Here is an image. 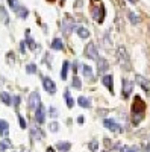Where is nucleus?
Masks as SVG:
<instances>
[{
  "label": "nucleus",
  "instance_id": "obj_1",
  "mask_svg": "<svg viewBox=\"0 0 150 152\" xmlns=\"http://www.w3.org/2000/svg\"><path fill=\"white\" fill-rule=\"evenodd\" d=\"M144 111H146V104L143 102V99L140 96H135L133 104H132V122H133V125H138L143 120Z\"/></svg>",
  "mask_w": 150,
  "mask_h": 152
},
{
  "label": "nucleus",
  "instance_id": "obj_2",
  "mask_svg": "<svg viewBox=\"0 0 150 152\" xmlns=\"http://www.w3.org/2000/svg\"><path fill=\"white\" fill-rule=\"evenodd\" d=\"M117 61H118V64H120L123 69H126V70L130 69V59H129V55H128L126 49H124L123 46L118 47V50H117Z\"/></svg>",
  "mask_w": 150,
  "mask_h": 152
},
{
  "label": "nucleus",
  "instance_id": "obj_3",
  "mask_svg": "<svg viewBox=\"0 0 150 152\" xmlns=\"http://www.w3.org/2000/svg\"><path fill=\"white\" fill-rule=\"evenodd\" d=\"M94 2H96V6L93 5V9H91L93 18L97 23H102L105 18V6H103V3H100V0H94Z\"/></svg>",
  "mask_w": 150,
  "mask_h": 152
},
{
  "label": "nucleus",
  "instance_id": "obj_4",
  "mask_svg": "<svg viewBox=\"0 0 150 152\" xmlns=\"http://www.w3.org/2000/svg\"><path fill=\"white\" fill-rule=\"evenodd\" d=\"M103 126H105V128H108L109 131H112V132H121L123 131L121 126L115 120H112V119H105L103 120Z\"/></svg>",
  "mask_w": 150,
  "mask_h": 152
},
{
  "label": "nucleus",
  "instance_id": "obj_5",
  "mask_svg": "<svg viewBox=\"0 0 150 152\" xmlns=\"http://www.w3.org/2000/svg\"><path fill=\"white\" fill-rule=\"evenodd\" d=\"M40 105H41V99H40L38 91L30 93V96H29V108H30V110H36Z\"/></svg>",
  "mask_w": 150,
  "mask_h": 152
},
{
  "label": "nucleus",
  "instance_id": "obj_6",
  "mask_svg": "<svg viewBox=\"0 0 150 152\" xmlns=\"http://www.w3.org/2000/svg\"><path fill=\"white\" fill-rule=\"evenodd\" d=\"M85 56H86V58H91V59H97V58H99L97 47H96L94 43L86 44V47H85Z\"/></svg>",
  "mask_w": 150,
  "mask_h": 152
},
{
  "label": "nucleus",
  "instance_id": "obj_7",
  "mask_svg": "<svg viewBox=\"0 0 150 152\" xmlns=\"http://www.w3.org/2000/svg\"><path fill=\"white\" fill-rule=\"evenodd\" d=\"M43 87H44V90L47 91V93H50V94H53V93H56V85H55V82L50 79V78H43Z\"/></svg>",
  "mask_w": 150,
  "mask_h": 152
},
{
  "label": "nucleus",
  "instance_id": "obj_8",
  "mask_svg": "<svg viewBox=\"0 0 150 152\" xmlns=\"http://www.w3.org/2000/svg\"><path fill=\"white\" fill-rule=\"evenodd\" d=\"M133 90V82L129 79H123V97H129Z\"/></svg>",
  "mask_w": 150,
  "mask_h": 152
},
{
  "label": "nucleus",
  "instance_id": "obj_9",
  "mask_svg": "<svg viewBox=\"0 0 150 152\" xmlns=\"http://www.w3.org/2000/svg\"><path fill=\"white\" fill-rule=\"evenodd\" d=\"M44 119H46V111H44V107L40 105L38 108L35 110V120L38 125H43L44 123Z\"/></svg>",
  "mask_w": 150,
  "mask_h": 152
},
{
  "label": "nucleus",
  "instance_id": "obj_10",
  "mask_svg": "<svg viewBox=\"0 0 150 152\" xmlns=\"http://www.w3.org/2000/svg\"><path fill=\"white\" fill-rule=\"evenodd\" d=\"M102 82L111 93L114 91V78H112V75H105L102 78Z\"/></svg>",
  "mask_w": 150,
  "mask_h": 152
},
{
  "label": "nucleus",
  "instance_id": "obj_11",
  "mask_svg": "<svg viewBox=\"0 0 150 152\" xmlns=\"http://www.w3.org/2000/svg\"><path fill=\"white\" fill-rule=\"evenodd\" d=\"M73 20L70 18V17H65L64 18V23H62V32L64 34H67V35H70L71 34V31H73Z\"/></svg>",
  "mask_w": 150,
  "mask_h": 152
},
{
  "label": "nucleus",
  "instance_id": "obj_12",
  "mask_svg": "<svg viewBox=\"0 0 150 152\" xmlns=\"http://www.w3.org/2000/svg\"><path fill=\"white\" fill-rule=\"evenodd\" d=\"M108 69H109V64L106 62V59L97 58V72H99V75H103L105 72H108Z\"/></svg>",
  "mask_w": 150,
  "mask_h": 152
},
{
  "label": "nucleus",
  "instance_id": "obj_13",
  "mask_svg": "<svg viewBox=\"0 0 150 152\" xmlns=\"http://www.w3.org/2000/svg\"><path fill=\"white\" fill-rule=\"evenodd\" d=\"M136 82H138V84L141 85V88H143V90L149 91V88H150V82H149L146 78H143L141 75H136Z\"/></svg>",
  "mask_w": 150,
  "mask_h": 152
},
{
  "label": "nucleus",
  "instance_id": "obj_14",
  "mask_svg": "<svg viewBox=\"0 0 150 152\" xmlns=\"http://www.w3.org/2000/svg\"><path fill=\"white\" fill-rule=\"evenodd\" d=\"M76 32H78L79 38H82V40H86V38H90V31L86 29V28H83V26L76 28Z\"/></svg>",
  "mask_w": 150,
  "mask_h": 152
},
{
  "label": "nucleus",
  "instance_id": "obj_15",
  "mask_svg": "<svg viewBox=\"0 0 150 152\" xmlns=\"http://www.w3.org/2000/svg\"><path fill=\"white\" fill-rule=\"evenodd\" d=\"M79 69H80V73L85 76V78H91V76H93V69H91L90 66L80 64V66H79Z\"/></svg>",
  "mask_w": 150,
  "mask_h": 152
},
{
  "label": "nucleus",
  "instance_id": "obj_16",
  "mask_svg": "<svg viewBox=\"0 0 150 152\" xmlns=\"http://www.w3.org/2000/svg\"><path fill=\"white\" fill-rule=\"evenodd\" d=\"M8 132H9V125H8V122H6V120H0V135L5 138V137L8 135Z\"/></svg>",
  "mask_w": 150,
  "mask_h": 152
},
{
  "label": "nucleus",
  "instance_id": "obj_17",
  "mask_svg": "<svg viewBox=\"0 0 150 152\" xmlns=\"http://www.w3.org/2000/svg\"><path fill=\"white\" fill-rule=\"evenodd\" d=\"M78 104H79L82 108H90V107H91V100H90L88 97H85V96H80V97L78 99Z\"/></svg>",
  "mask_w": 150,
  "mask_h": 152
},
{
  "label": "nucleus",
  "instance_id": "obj_18",
  "mask_svg": "<svg viewBox=\"0 0 150 152\" xmlns=\"http://www.w3.org/2000/svg\"><path fill=\"white\" fill-rule=\"evenodd\" d=\"M0 99H2V102L6 104V105H11L12 104V99H11V94L6 93V91H2L0 93Z\"/></svg>",
  "mask_w": 150,
  "mask_h": 152
},
{
  "label": "nucleus",
  "instance_id": "obj_19",
  "mask_svg": "<svg viewBox=\"0 0 150 152\" xmlns=\"http://www.w3.org/2000/svg\"><path fill=\"white\" fill-rule=\"evenodd\" d=\"M68 69H70V62H68V61H65L64 64H62V70H61V78H62V79H67Z\"/></svg>",
  "mask_w": 150,
  "mask_h": 152
},
{
  "label": "nucleus",
  "instance_id": "obj_20",
  "mask_svg": "<svg viewBox=\"0 0 150 152\" xmlns=\"http://www.w3.org/2000/svg\"><path fill=\"white\" fill-rule=\"evenodd\" d=\"M56 148H58V151H61V152H67V151H70L71 145L67 143V142H59V143L56 145Z\"/></svg>",
  "mask_w": 150,
  "mask_h": 152
},
{
  "label": "nucleus",
  "instance_id": "obj_21",
  "mask_svg": "<svg viewBox=\"0 0 150 152\" xmlns=\"http://www.w3.org/2000/svg\"><path fill=\"white\" fill-rule=\"evenodd\" d=\"M52 49H55V50H62L64 49V44H62V41L59 40V38H55V40L52 41Z\"/></svg>",
  "mask_w": 150,
  "mask_h": 152
},
{
  "label": "nucleus",
  "instance_id": "obj_22",
  "mask_svg": "<svg viewBox=\"0 0 150 152\" xmlns=\"http://www.w3.org/2000/svg\"><path fill=\"white\" fill-rule=\"evenodd\" d=\"M64 97H65L67 107H68V108H73V105H74V100H73V97L70 96V91H68V90H65V93H64Z\"/></svg>",
  "mask_w": 150,
  "mask_h": 152
},
{
  "label": "nucleus",
  "instance_id": "obj_23",
  "mask_svg": "<svg viewBox=\"0 0 150 152\" xmlns=\"http://www.w3.org/2000/svg\"><path fill=\"white\" fill-rule=\"evenodd\" d=\"M128 17H129V20H130L132 24H138L140 23V17H136L135 12H128Z\"/></svg>",
  "mask_w": 150,
  "mask_h": 152
},
{
  "label": "nucleus",
  "instance_id": "obj_24",
  "mask_svg": "<svg viewBox=\"0 0 150 152\" xmlns=\"http://www.w3.org/2000/svg\"><path fill=\"white\" fill-rule=\"evenodd\" d=\"M17 15H20L21 18H26L28 17V9L23 8V6H18L17 8Z\"/></svg>",
  "mask_w": 150,
  "mask_h": 152
},
{
  "label": "nucleus",
  "instance_id": "obj_25",
  "mask_svg": "<svg viewBox=\"0 0 150 152\" xmlns=\"http://www.w3.org/2000/svg\"><path fill=\"white\" fill-rule=\"evenodd\" d=\"M30 132H32V137H33V138H36V140L43 137V132H41L38 128H32V131H30Z\"/></svg>",
  "mask_w": 150,
  "mask_h": 152
},
{
  "label": "nucleus",
  "instance_id": "obj_26",
  "mask_svg": "<svg viewBox=\"0 0 150 152\" xmlns=\"http://www.w3.org/2000/svg\"><path fill=\"white\" fill-rule=\"evenodd\" d=\"M73 87L78 88V90H80V88H82V82L79 79V76H74V78H73Z\"/></svg>",
  "mask_w": 150,
  "mask_h": 152
},
{
  "label": "nucleus",
  "instance_id": "obj_27",
  "mask_svg": "<svg viewBox=\"0 0 150 152\" xmlns=\"http://www.w3.org/2000/svg\"><path fill=\"white\" fill-rule=\"evenodd\" d=\"M0 15H2V20H3L5 23H8V21H9V18H8V12L5 11V8H3V6H0Z\"/></svg>",
  "mask_w": 150,
  "mask_h": 152
},
{
  "label": "nucleus",
  "instance_id": "obj_28",
  "mask_svg": "<svg viewBox=\"0 0 150 152\" xmlns=\"http://www.w3.org/2000/svg\"><path fill=\"white\" fill-rule=\"evenodd\" d=\"M26 72H28L29 75H33V73L36 72V66H35V64H28V66H26Z\"/></svg>",
  "mask_w": 150,
  "mask_h": 152
},
{
  "label": "nucleus",
  "instance_id": "obj_29",
  "mask_svg": "<svg viewBox=\"0 0 150 152\" xmlns=\"http://www.w3.org/2000/svg\"><path fill=\"white\" fill-rule=\"evenodd\" d=\"M11 146H12V145H11V143H9L8 140H3L2 143H0V152H3V151H5L6 148H11Z\"/></svg>",
  "mask_w": 150,
  "mask_h": 152
},
{
  "label": "nucleus",
  "instance_id": "obj_30",
  "mask_svg": "<svg viewBox=\"0 0 150 152\" xmlns=\"http://www.w3.org/2000/svg\"><path fill=\"white\" fill-rule=\"evenodd\" d=\"M18 0H8V5L12 8V9H14V11H17V8H18Z\"/></svg>",
  "mask_w": 150,
  "mask_h": 152
},
{
  "label": "nucleus",
  "instance_id": "obj_31",
  "mask_svg": "<svg viewBox=\"0 0 150 152\" xmlns=\"http://www.w3.org/2000/svg\"><path fill=\"white\" fill-rule=\"evenodd\" d=\"M49 128H50V131H52V132H56V131L59 129V125H58L56 122H52V123L49 125Z\"/></svg>",
  "mask_w": 150,
  "mask_h": 152
},
{
  "label": "nucleus",
  "instance_id": "obj_32",
  "mask_svg": "<svg viewBox=\"0 0 150 152\" xmlns=\"http://www.w3.org/2000/svg\"><path fill=\"white\" fill-rule=\"evenodd\" d=\"M90 149H91L93 152H97V149H99V143H97L96 140H93V142L90 143Z\"/></svg>",
  "mask_w": 150,
  "mask_h": 152
},
{
  "label": "nucleus",
  "instance_id": "obj_33",
  "mask_svg": "<svg viewBox=\"0 0 150 152\" xmlns=\"http://www.w3.org/2000/svg\"><path fill=\"white\" fill-rule=\"evenodd\" d=\"M18 122H20V126H21V128L24 129V128H26V120H24L21 116H20V114H18Z\"/></svg>",
  "mask_w": 150,
  "mask_h": 152
},
{
  "label": "nucleus",
  "instance_id": "obj_34",
  "mask_svg": "<svg viewBox=\"0 0 150 152\" xmlns=\"http://www.w3.org/2000/svg\"><path fill=\"white\" fill-rule=\"evenodd\" d=\"M49 113H50V116H52V117H56V116H58V110H56V108H53V107L49 110Z\"/></svg>",
  "mask_w": 150,
  "mask_h": 152
},
{
  "label": "nucleus",
  "instance_id": "obj_35",
  "mask_svg": "<svg viewBox=\"0 0 150 152\" xmlns=\"http://www.w3.org/2000/svg\"><path fill=\"white\" fill-rule=\"evenodd\" d=\"M26 41H28V44L30 46V49H35V47H36V44L33 43V40H32V38H28V40H26Z\"/></svg>",
  "mask_w": 150,
  "mask_h": 152
},
{
  "label": "nucleus",
  "instance_id": "obj_36",
  "mask_svg": "<svg viewBox=\"0 0 150 152\" xmlns=\"http://www.w3.org/2000/svg\"><path fill=\"white\" fill-rule=\"evenodd\" d=\"M20 52H21V53H24V52H26V44H24L23 41L20 43Z\"/></svg>",
  "mask_w": 150,
  "mask_h": 152
},
{
  "label": "nucleus",
  "instance_id": "obj_37",
  "mask_svg": "<svg viewBox=\"0 0 150 152\" xmlns=\"http://www.w3.org/2000/svg\"><path fill=\"white\" fill-rule=\"evenodd\" d=\"M121 152H136V149L135 148H123Z\"/></svg>",
  "mask_w": 150,
  "mask_h": 152
},
{
  "label": "nucleus",
  "instance_id": "obj_38",
  "mask_svg": "<svg viewBox=\"0 0 150 152\" xmlns=\"http://www.w3.org/2000/svg\"><path fill=\"white\" fill-rule=\"evenodd\" d=\"M12 102H14L15 105H18V104H20V97H18V96H15V97H14V100H12Z\"/></svg>",
  "mask_w": 150,
  "mask_h": 152
},
{
  "label": "nucleus",
  "instance_id": "obj_39",
  "mask_svg": "<svg viewBox=\"0 0 150 152\" xmlns=\"http://www.w3.org/2000/svg\"><path fill=\"white\" fill-rule=\"evenodd\" d=\"M78 122H79V123H83V122H85V119L80 116V117H78Z\"/></svg>",
  "mask_w": 150,
  "mask_h": 152
},
{
  "label": "nucleus",
  "instance_id": "obj_40",
  "mask_svg": "<svg viewBox=\"0 0 150 152\" xmlns=\"http://www.w3.org/2000/svg\"><path fill=\"white\" fill-rule=\"evenodd\" d=\"M47 152H55V149L53 148H47Z\"/></svg>",
  "mask_w": 150,
  "mask_h": 152
},
{
  "label": "nucleus",
  "instance_id": "obj_41",
  "mask_svg": "<svg viewBox=\"0 0 150 152\" xmlns=\"http://www.w3.org/2000/svg\"><path fill=\"white\" fill-rule=\"evenodd\" d=\"M129 2H130L132 5H135V3H136V0H129Z\"/></svg>",
  "mask_w": 150,
  "mask_h": 152
},
{
  "label": "nucleus",
  "instance_id": "obj_42",
  "mask_svg": "<svg viewBox=\"0 0 150 152\" xmlns=\"http://www.w3.org/2000/svg\"><path fill=\"white\" fill-rule=\"evenodd\" d=\"M61 3H64V0H62V2H61Z\"/></svg>",
  "mask_w": 150,
  "mask_h": 152
}]
</instances>
